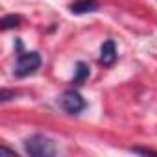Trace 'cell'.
I'll list each match as a JSON object with an SVG mask.
<instances>
[{"label":"cell","instance_id":"3","mask_svg":"<svg viewBox=\"0 0 157 157\" xmlns=\"http://www.w3.org/2000/svg\"><path fill=\"white\" fill-rule=\"evenodd\" d=\"M59 105L68 115H80L85 109V100L78 91H65L59 96Z\"/></svg>","mask_w":157,"mask_h":157},{"label":"cell","instance_id":"2","mask_svg":"<svg viewBox=\"0 0 157 157\" xmlns=\"http://www.w3.org/2000/svg\"><path fill=\"white\" fill-rule=\"evenodd\" d=\"M41 67V56L37 52H22L17 59L15 65V74L19 78H26L33 72H37V68Z\"/></svg>","mask_w":157,"mask_h":157},{"label":"cell","instance_id":"7","mask_svg":"<svg viewBox=\"0 0 157 157\" xmlns=\"http://www.w3.org/2000/svg\"><path fill=\"white\" fill-rule=\"evenodd\" d=\"M21 22H22V19L19 15H6L0 24H2V30H11V28L21 26Z\"/></svg>","mask_w":157,"mask_h":157},{"label":"cell","instance_id":"1","mask_svg":"<svg viewBox=\"0 0 157 157\" xmlns=\"http://www.w3.org/2000/svg\"><path fill=\"white\" fill-rule=\"evenodd\" d=\"M24 150L26 153L33 155V157H52L57 153V148L54 144L52 139L44 137V135H32L24 140Z\"/></svg>","mask_w":157,"mask_h":157},{"label":"cell","instance_id":"5","mask_svg":"<svg viewBox=\"0 0 157 157\" xmlns=\"http://www.w3.org/2000/svg\"><path fill=\"white\" fill-rule=\"evenodd\" d=\"M98 10V2L96 0H76L70 4V11L76 15H83V13H91Z\"/></svg>","mask_w":157,"mask_h":157},{"label":"cell","instance_id":"8","mask_svg":"<svg viewBox=\"0 0 157 157\" xmlns=\"http://www.w3.org/2000/svg\"><path fill=\"white\" fill-rule=\"evenodd\" d=\"M11 96H15V93H11V91H8V89H2V93H0V98H2V102L11 100Z\"/></svg>","mask_w":157,"mask_h":157},{"label":"cell","instance_id":"6","mask_svg":"<svg viewBox=\"0 0 157 157\" xmlns=\"http://www.w3.org/2000/svg\"><path fill=\"white\" fill-rule=\"evenodd\" d=\"M89 78V65L87 63H83V61H80L76 65V74H74V83L76 85H80V83H83L85 80Z\"/></svg>","mask_w":157,"mask_h":157},{"label":"cell","instance_id":"4","mask_svg":"<svg viewBox=\"0 0 157 157\" xmlns=\"http://www.w3.org/2000/svg\"><path fill=\"white\" fill-rule=\"evenodd\" d=\"M115 61H117V46H115V43L109 39V41H105V43L102 44V48H100V63H102L104 67H111Z\"/></svg>","mask_w":157,"mask_h":157}]
</instances>
